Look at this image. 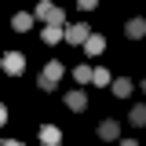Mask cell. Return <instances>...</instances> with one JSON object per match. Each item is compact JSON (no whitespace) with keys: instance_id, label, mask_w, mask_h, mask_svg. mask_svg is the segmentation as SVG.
I'll return each mask as SVG.
<instances>
[{"instance_id":"8992f818","label":"cell","mask_w":146,"mask_h":146,"mask_svg":"<svg viewBox=\"0 0 146 146\" xmlns=\"http://www.w3.org/2000/svg\"><path fill=\"white\" fill-rule=\"evenodd\" d=\"M99 139H102V143H113V139H121V124H117L113 117H106V121L99 124Z\"/></svg>"},{"instance_id":"3957f363","label":"cell","mask_w":146,"mask_h":146,"mask_svg":"<svg viewBox=\"0 0 146 146\" xmlns=\"http://www.w3.org/2000/svg\"><path fill=\"white\" fill-rule=\"evenodd\" d=\"M88 33H91L88 22H66V26H62V40H66V44H84Z\"/></svg>"},{"instance_id":"6da1fadb","label":"cell","mask_w":146,"mask_h":146,"mask_svg":"<svg viewBox=\"0 0 146 146\" xmlns=\"http://www.w3.org/2000/svg\"><path fill=\"white\" fill-rule=\"evenodd\" d=\"M33 22H44V26H66V11L55 7L51 0H40L33 7Z\"/></svg>"},{"instance_id":"30bf717a","label":"cell","mask_w":146,"mask_h":146,"mask_svg":"<svg viewBox=\"0 0 146 146\" xmlns=\"http://www.w3.org/2000/svg\"><path fill=\"white\" fill-rule=\"evenodd\" d=\"M66 106H70L73 113H80V110H88V95H84V91H70V95H66Z\"/></svg>"},{"instance_id":"9a60e30c","label":"cell","mask_w":146,"mask_h":146,"mask_svg":"<svg viewBox=\"0 0 146 146\" xmlns=\"http://www.w3.org/2000/svg\"><path fill=\"white\" fill-rule=\"evenodd\" d=\"M73 80H77V84H88L91 80V66H77V70H73Z\"/></svg>"},{"instance_id":"2e32d148","label":"cell","mask_w":146,"mask_h":146,"mask_svg":"<svg viewBox=\"0 0 146 146\" xmlns=\"http://www.w3.org/2000/svg\"><path fill=\"white\" fill-rule=\"evenodd\" d=\"M95 4H99V0H77V7H80V11H91Z\"/></svg>"},{"instance_id":"e0dca14e","label":"cell","mask_w":146,"mask_h":146,"mask_svg":"<svg viewBox=\"0 0 146 146\" xmlns=\"http://www.w3.org/2000/svg\"><path fill=\"white\" fill-rule=\"evenodd\" d=\"M4 121H7V106L0 102V128H4Z\"/></svg>"},{"instance_id":"ac0fdd59","label":"cell","mask_w":146,"mask_h":146,"mask_svg":"<svg viewBox=\"0 0 146 146\" xmlns=\"http://www.w3.org/2000/svg\"><path fill=\"white\" fill-rule=\"evenodd\" d=\"M0 146H22V143H18V139H4Z\"/></svg>"},{"instance_id":"52a82bcc","label":"cell","mask_w":146,"mask_h":146,"mask_svg":"<svg viewBox=\"0 0 146 146\" xmlns=\"http://www.w3.org/2000/svg\"><path fill=\"white\" fill-rule=\"evenodd\" d=\"M131 88H135V84H131L128 77H113V80H110V91H113L117 99H128V95H131Z\"/></svg>"},{"instance_id":"ba28073f","label":"cell","mask_w":146,"mask_h":146,"mask_svg":"<svg viewBox=\"0 0 146 146\" xmlns=\"http://www.w3.org/2000/svg\"><path fill=\"white\" fill-rule=\"evenodd\" d=\"M88 55H102V48H106V36H99V33H88V40L80 44Z\"/></svg>"},{"instance_id":"4fadbf2b","label":"cell","mask_w":146,"mask_h":146,"mask_svg":"<svg viewBox=\"0 0 146 146\" xmlns=\"http://www.w3.org/2000/svg\"><path fill=\"white\" fill-rule=\"evenodd\" d=\"M131 124L135 128L146 124V102H135V106H131Z\"/></svg>"},{"instance_id":"8fae6325","label":"cell","mask_w":146,"mask_h":146,"mask_svg":"<svg viewBox=\"0 0 146 146\" xmlns=\"http://www.w3.org/2000/svg\"><path fill=\"white\" fill-rule=\"evenodd\" d=\"M40 139H44L48 146H58V143H62V131H58L55 124H44V128H40Z\"/></svg>"},{"instance_id":"d6986e66","label":"cell","mask_w":146,"mask_h":146,"mask_svg":"<svg viewBox=\"0 0 146 146\" xmlns=\"http://www.w3.org/2000/svg\"><path fill=\"white\" fill-rule=\"evenodd\" d=\"M121 146H139V143H135V139H124V143H121Z\"/></svg>"},{"instance_id":"9c48e42d","label":"cell","mask_w":146,"mask_h":146,"mask_svg":"<svg viewBox=\"0 0 146 146\" xmlns=\"http://www.w3.org/2000/svg\"><path fill=\"white\" fill-rule=\"evenodd\" d=\"M11 26H15V33H29V29H33V11H29V15L18 11V15L11 18Z\"/></svg>"},{"instance_id":"7a4b0ae2","label":"cell","mask_w":146,"mask_h":146,"mask_svg":"<svg viewBox=\"0 0 146 146\" xmlns=\"http://www.w3.org/2000/svg\"><path fill=\"white\" fill-rule=\"evenodd\" d=\"M62 62H48L44 70H40V77H36V84H40V91H55L58 88V80H62Z\"/></svg>"},{"instance_id":"7c38bea8","label":"cell","mask_w":146,"mask_h":146,"mask_svg":"<svg viewBox=\"0 0 146 146\" xmlns=\"http://www.w3.org/2000/svg\"><path fill=\"white\" fill-rule=\"evenodd\" d=\"M110 80H113V73H110V70H102V66L91 70V84H95V88H110Z\"/></svg>"},{"instance_id":"ffe728a7","label":"cell","mask_w":146,"mask_h":146,"mask_svg":"<svg viewBox=\"0 0 146 146\" xmlns=\"http://www.w3.org/2000/svg\"><path fill=\"white\" fill-rule=\"evenodd\" d=\"M143 91H146V77H143Z\"/></svg>"},{"instance_id":"5b68a950","label":"cell","mask_w":146,"mask_h":146,"mask_svg":"<svg viewBox=\"0 0 146 146\" xmlns=\"http://www.w3.org/2000/svg\"><path fill=\"white\" fill-rule=\"evenodd\" d=\"M124 36H128V40H143V36H146V18H139V15L128 18V22H124Z\"/></svg>"},{"instance_id":"5bb4252c","label":"cell","mask_w":146,"mask_h":146,"mask_svg":"<svg viewBox=\"0 0 146 146\" xmlns=\"http://www.w3.org/2000/svg\"><path fill=\"white\" fill-rule=\"evenodd\" d=\"M62 40V26H44V44H58Z\"/></svg>"},{"instance_id":"277c9868","label":"cell","mask_w":146,"mask_h":146,"mask_svg":"<svg viewBox=\"0 0 146 146\" xmlns=\"http://www.w3.org/2000/svg\"><path fill=\"white\" fill-rule=\"evenodd\" d=\"M0 66H4V73H11V77H18V73L26 70V55H18V51H7L4 58H0Z\"/></svg>"}]
</instances>
